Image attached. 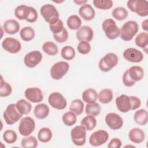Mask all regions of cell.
<instances>
[{"instance_id":"42","label":"cell","mask_w":148,"mask_h":148,"mask_svg":"<svg viewBox=\"0 0 148 148\" xmlns=\"http://www.w3.org/2000/svg\"><path fill=\"white\" fill-rule=\"evenodd\" d=\"M93 4L98 9L108 10L112 7L113 1L110 0H94Z\"/></svg>"},{"instance_id":"43","label":"cell","mask_w":148,"mask_h":148,"mask_svg":"<svg viewBox=\"0 0 148 148\" xmlns=\"http://www.w3.org/2000/svg\"><path fill=\"white\" fill-rule=\"evenodd\" d=\"M3 139L7 143H14L17 139V135L15 131L11 130H6L3 134Z\"/></svg>"},{"instance_id":"31","label":"cell","mask_w":148,"mask_h":148,"mask_svg":"<svg viewBox=\"0 0 148 148\" xmlns=\"http://www.w3.org/2000/svg\"><path fill=\"white\" fill-rule=\"evenodd\" d=\"M80 124L86 129V130L91 131L95 127L97 120L94 116L88 115L82 120Z\"/></svg>"},{"instance_id":"46","label":"cell","mask_w":148,"mask_h":148,"mask_svg":"<svg viewBox=\"0 0 148 148\" xmlns=\"http://www.w3.org/2000/svg\"><path fill=\"white\" fill-rule=\"evenodd\" d=\"M50 29L53 33V34H57L61 32L64 29V24L62 20H58L57 22L53 24H50L49 25Z\"/></svg>"},{"instance_id":"2","label":"cell","mask_w":148,"mask_h":148,"mask_svg":"<svg viewBox=\"0 0 148 148\" xmlns=\"http://www.w3.org/2000/svg\"><path fill=\"white\" fill-rule=\"evenodd\" d=\"M40 12L45 20L49 23L53 24L59 20V13L56 7L51 4H46L40 8Z\"/></svg>"},{"instance_id":"4","label":"cell","mask_w":148,"mask_h":148,"mask_svg":"<svg viewBox=\"0 0 148 148\" xmlns=\"http://www.w3.org/2000/svg\"><path fill=\"white\" fill-rule=\"evenodd\" d=\"M102 29L106 36L109 39H114L120 35V29L112 18L105 20L102 23Z\"/></svg>"},{"instance_id":"48","label":"cell","mask_w":148,"mask_h":148,"mask_svg":"<svg viewBox=\"0 0 148 148\" xmlns=\"http://www.w3.org/2000/svg\"><path fill=\"white\" fill-rule=\"evenodd\" d=\"M38 18V13L36 10L32 7L30 6V12L26 21L29 23H34Z\"/></svg>"},{"instance_id":"6","label":"cell","mask_w":148,"mask_h":148,"mask_svg":"<svg viewBox=\"0 0 148 148\" xmlns=\"http://www.w3.org/2000/svg\"><path fill=\"white\" fill-rule=\"evenodd\" d=\"M3 116L7 124L12 125L21 118L22 114L17 110L16 104L12 103L7 106Z\"/></svg>"},{"instance_id":"38","label":"cell","mask_w":148,"mask_h":148,"mask_svg":"<svg viewBox=\"0 0 148 148\" xmlns=\"http://www.w3.org/2000/svg\"><path fill=\"white\" fill-rule=\"evenodd\" d=\"M127 10L123 7H117L112 11V16L119 21L125 19L128 16Z\"/></svg>"},{"instance_id":"37","label":"cell","mask_w":148,"mask_h":148,"mask_svg":"<svg viewBox=\"0 0 148 148\" xmlns=\"http://www.w3.org/2000/svg\"><path fill=\"white\" fill-rule=\"evenodd\" d=\"M38 140L34 136H28L23 138L21 145L24 148H35L38 146Z\"/></svg>"},{"instance_id":"52","label":"cell","mask_w":148,"mask_h":148,"mask_svg":"<svg viewBox=\"0 0 148 148\" xmlns=\"http://www.w3.org/2000/svg\"><path fill=\"white\" fill-rule=\"evenodd\" d=\"M75 3H76V4L80 5H84V3L87 2V1H73Z\"/></svg>"},{"instance_id":"29","label":"cell","mask_w":148,"mask_h":148,"mask_svg":"<svg viewBox=\"0 0 148 148\" xmlns=\"http://www.w3.org/2000/svg\"><path fill=\"white\" fill-rule=\"evenodd\" d=\"M16 105L17 110L22 115H26L29 114L32 108L31 104L29 102L24 99H20L19 101H18Z\"/></svg>"},{"instance_id":"44","label":"cell","mask_w":148,"mask_h":148,"mask_svg":"<svg viewBox=\"0 0 148 148\" xmlns=\"http://www.w3.org/2000/svg\"><path fill=\"white\" fill-rule=\"evenodd\" d=\"M77 51L82 54H87L91 50V45L86 41H80L77 46Z\"/></svg>"},{"instance_id":"49","label":"cell","mask_w":148,"mask_h":148,"mask_svg":"<svg viewBox=\"0 0 148 148\" xmlns=\"http://www.w3.org/2000/svg\"><path fill=\"white\" fill-rule=\"evenodd\" d=\"M121 141L118 138H113L108 144V148H119L121 146Z\"/></svg>"},{"instance_id":"17","label":"cell","mask_w":148,"mask_h":148,"mask_svg":"<svg viewBox=\"0 0 148 148\" xmlns=\"http://www.w3.org/2000/svg\"><path fill=\"white\" fill-rule=\"evenodd\" d=\"M24 94L26 98L33 103L40 102L43 99L42 91L38 87L28 88L25 91Z\"/></svg>"},{"instance_id":"10","label":"cell","mask_w":148,"mask_h":148,"mask_svg":"<svg viewBox=\"0 0 148 148\" xmlns=\"http://www.w3.org/2000/svg\"><path fill=\"white\" fill-rule=\"evenodd\" d=\"M48 101L52 108L58 110L65 109L67 105L65 98L61 94L58 92L51 93L49 97Z\"/></svg>"},{"instance_id":"14","label":"cell","mask_w":148,"mask_h":148,"mask_svg":"<svg viewBox=\"0 0 148 148\" xmlns=\"http://www.w3.org/2000/svg\"><path fill=\"white\" fill-rule=\"evenodd\" d=\"M116 105L117 109L122 113H127L132 110V100L131 96L121 94L116 99Z\"/></svg>"},{"instance_id":"45","label":"cell","mask_w":148,"mask_h":148,"mask_svg":"<svg viewBox=\"0 0 148 148\" xmlns=\"http://www.w3.org/2000/svg\"><path fill=\"white\" fill-rule=\"evenodd\" d=\"M54 40L58 43H64L67 40L68 38V32L66 29H64L57 34H53Z\"/></svg>"},{"instance_id":"39","label":"cell","mask_w":148,"mask_h":148,"mask_svg":"<svg viewBox=\"0 0 148 148\" xmlns=\"http://www.w3.org/2000/svg\"><path fill=\"white\" fill-rule=\"evenodd\" d=\"M62 121L66 126H72L77 121L76 114L72 112H68L62 115Z\"/></svg>"},{"instance_id":"28","label":"cell","mask_w":148,"mask_h":148,"mask_svg":"<svg viewBox=\"0 0 148 148\" xmlns=\"http://www.w3.org/2000/svg\"><path fill=\"white\" fill-rule=\"evenodd\" d=\"M135 42L138 47L145 49L147 53V47L148 45V34L146 32H142L139 33L135 39Z\"/></svg>"},{"instance_id":"50","label":"cell","mask_w":148,"mask_h":148,"mask_svg":"<svg viewBox=\"0 0 148 148\" xmlns=\"http://www.w3.org/2000/svg\"><path fill=\"white\" fill-rule=\"evenodd\" d=\"M131 98L132 100V110H135L139 108L141 105L140 99L134 96H131Z\"/></svg>"},{"instance_id":"27","label":"cell","mask_w":148,"mask_h":148,"mask_svg":"<svg viewBox=\"0 0 148 148\" xmlns=\"http://www.w3.org/2000/svg\"><path fill=\"white\" fill-rule=\"evenodd\" d=\"M98 98L99 102L102 103H109L113 99V91L109 88L103 89L99 92Z\"/></svg>"},{"instance_id":"26","label":"cell","mask_w":148,"mask_h":148,"mask_svg":"<svg viewBox=\"0 0 148 148\" xmlns=\"http://www.w3.org/2000/svg\"><path fill=\"white\" fill-rule=\"evenodd\" d=\"M30 12V6L25 5L18 6L14 10L15 16L19 20H27Z\"/></svg>"},{"instance_id":"19","label":"cell","mask_w":148,"mask_h":148,"mask_svg":"<svg viewBox=\"0 0 148 148\" xmlns=\"http://www.w3.org/2000/svg\"><path fill=\"white\" fill-rule=\"evenodd\" d=\"M79 14L83 20L90 21L94 18L95 12L90 4H84L79 9Z\"/></svg>"},{"instance_id":"35","label":"cell","mask_w":148,"mask_h":148,"mask_svg":"<svg viewBox=\"0 0 148 148\" xmlns=\"http://www.w3.org/2000/svg\"><path fill=\"white\" fill-rule=\"evenodd\" d=\"M101 112V106L96 102L92 103H87L86 106V113L87 115L97 116Z\"/></svg>"},{"instance_id":"5","label":"cell","mask_w":148,"mask_h":148,"mask_svg":"<svg viewBox=\"0 0 148 148\" xmlns=\"http://www.w3.org/2000/svg\"><path fill=\"white\" fill-rule=\"evenodd\" d=\"M118 61L116 54L109 53L100 60L98 64L99 68L102 72H108L117 64Z\"/></svg>"},{"instance_id":"51","label":"cell","mask_w":148,"mask_h":148,"mask_svg":"<svg viewBox=\"0 0 148 148\" xmlns=\"http://www.w3.org/2000/svg\"><path fill=\"white\" fill-rule=\"evenodd\" d=\"M142 26L143 29L145 30L146 31H147V20H145L142 22Z\"/></svg>"},{"instance_id":"12","label":"cell","mask_w":148,"mask_h":148,"mask_svg":"<svg viewBox=\"0 0 148 148\" xmlns=\"http://www.w3.org/2000/svg\"><path fill=\"white\" fill-rule=\"evenodd\" d=\"M2 48L10 53H17L21 49L20 42L16 39L10 37L5 38L2 42Z\"/></svg>"},{"instance_id":"16","label":"cell","mask_w":148,"mask_h":148,"mask_svg":"<svg viewBox=\"0 0 148 148\" xmlns=\"http://www.w3.org/2000/svg\"><path fill=\"white\" fill-rule=\"evenodd\" d=\"M124 58L131 62H140L143 59V53L135 48L127 49L123 54Z\"/></svg>"},{"instance_id":"18","label":"cell","mask_w":148,"mask_h":148,"mask_svg":"<svg viewBox=\"0 0 148 148\" xmlns=\"http://www.w3.org/2000/svg\"><path fill=\"white\" fill-rule=\"evenodd\" d=\"M93 31L92 28L87 25H84L80 28L76 32V36L77 40L80 41L90 42L93 38Z\"/></svg>"},{"instance_id":"13","label":"cell","mask_w":148,"mask_h":148,"mask_svg":"<svg viewBox=\"0 0 148 148\" xmlns=\"http://www.w3.org/2000/svg\"><path fill=\"white\" fill-rule=\"evenodd\" d=\"M105 120L108 126L113 130H119L123 125V120L122 117L115 113H108L106 116Z\"/></svg>"},{"instance_id":"32","label":"cell","mask_w":148,"mask_h":148,"mask_svg":"<svg viewBox=\"0 0 148 148\" xmlns=\"http://www.w3.org/2000/svg\"><path fill=\"white\" fill-rule=\"evenodd\" d=\"M84 103L80 99H75L71 103L69 110L76 115H80L83 112Z\"/></svg>"},{"instance_id":"41","label":"cell","mask_w":148,"mask_h":148,"mask_svg":"<svg viewBox=\"0 0 148 148\" xmlns=\"http://www.w3.org/2000/svg\"><path fill=\"white\" fill-rule=\"evenodd\" d=\"M12 91V88L9 83L5 82L1 76V87H0V96L1 97H6L10 95Z\"/></svg>"},{"instance_id":"33","label":"cell","mask_w":148,"mask_h":148,"mask_svg":"<svg viewBox=\"0 0 148 148\" xmlns=\"http://www.w3.org/2000/svg\"><path fill=\"white\" fill-rule=\"evenodd\" d=\"M20 35L22 40L28 42L34 39L35 36V31L31 27H25L21 29Z\"/></svg>"},{"instance_id":"25","label":"cell","mask_w":148,"mask_h":148,"mask_svg":"<svg viewBox=\"0 0 148 148\" xmlns=\"http://www.w3.org/2000/svg\"><path fill=\"white\" fill-rule=\"evenodd\" d=\"M82 99L87 103H94L98 98V94L95 90L93 88H88L82 93Z\"/></svg>"},{"instance_id":"21","label":"cell","mask_w":148,"mask_h":148,"mask_svg":"<svg viewBox=\"0 0 148 148\" xmlns=\"http://www.w3.org/2000/svg\"><path fill=\"white\" fill-rule=\"evenodd\" d=\"M20 24L15 20L9 19L6 20L3 25L4 31L8 34L13 35L18 32L20 30Z\"/></svg>"},{"instance_id":"34","label":"cell","mask_w":148,"mask_h":148,"mask_svg":"<svg viewBox=\"0 0 148 148\" xmlns=\"http://www.w3.org/2000/svg\"><path fill=\"white\" fill-rule=\"evenodd\" d=\"M43 51L48 55L54 56L58 52V49L57 45L52 42H46L42 46Z\"/></svg>"},{"instance_id":"15","label":"cell","mask_w":148,"mask_h":148,"mask_svg":"<svg viewBox=\"0 0 148 148\" xmlns=\"http://www.w3.org/2000/svg\"><path fill=\"white\" fill-rule=\"evenodd\" d=\"M42 54L37 50H34L27 53L24 58L25 65L28 68L36 66L42 61Z\"/></svg>"},{"instance_id":"20","label":"cell","mask_w":148,"mask_h":148,"mask_svg":"<svg viewBox=\"0 0 148 148\" xmlns=\"http://www.w3.org/2000/svg\"><path fill=\"white\" fill-rule=\"evenodd\" d=\"M129 139L134 143H140L144 141L145 135L143 130L138 128H134L131 129L128 134Z\"/></svg>"},{"instance_id":"22","label":"cell","mask_w":148,"mask_h":148,"mask_svg":"<svg viewBox=\"0 0 148 148\" xmlns=\"http://www.w3.org/2000/svg\"><path fill=\"white\" fill-rule=\"evenodd\" d=\"M128 76L134 82L140 81L144 76L143 69L139 66H132L128 69Z\"/></svg>"},{"instance_id":"3","label":"cell","mask_w":148,"mask_h":148,"mask_svg":"<svg viewBox=\"0 0 148 148\" xmlns=\"http://www.w3.org/2000/svg\"><path fill=\"white\" fill-rule=\"evenodd\" d=\"M127 7L138 16L145 17L148 15V2L145 0H129Z\"/></svg>"},{"instance_id":"30","label":"cell","mask_w":148,"mask_h":148,"mask_svg":"<svg viewBox=\"0 0 148 148\" xmlns=\"http://www.w3.org/2000/svg\"><path fill=\"white\" fill-rule=\"evenodd\" d=\"M38 138L41 142L46 143L49 142L52 138V132L47 127L42 128L38 134Z\"/></svg>"},{"instance_id":"1","label":"cell","mask_w":148,"mask_h":148,"mask_svg":"<svg viewBox=\"0 0 148 148\" xmlns=\"http://www.w3.org/2000/svg\"><path fill=\"white\" fill-rule=\"evenodd\" d=\"M138 29L139 25L136 21H127L120 30V38L124 41H130L137 34Z\"/></svg>"},{"instance_id":"23","label":"cell","mask_w":148,"mask_h":148,"mask_svg":"<svg viewBox=\"0 0 148 148\" xmlns=\"http://www.w3.org/2000/svg\"><path fill=\"white\" fill-rule=\"evenodd\" d=\"M50 109L47 105L45 103H39L35 106L34 113L35 116L39 119H44L47 117L49 114Z\"/></svg>"},{"instance_id":"7","label":"cell","mask_w":148,"mask_h":148,"mask_svg":"<svg viewBox=\"0 0 148 148\" xmlns=\"http://www.w3.org/2000/svg\"><path fill=\"white\" fill-rule=\"evenodd\" d=\"M72 142L76 146H83L86 143V129L81 125H77L71 131Z\"/></svg>"},{"instance_id":"24","label":"cell","mask_w":148,"mask_h":148,"mask_svg":"<svg viewBox=\"0 0 148 148\" xmlns=\"http://www.w3.org/2000/svg\"><path fill=\"white\" fill-rule=\"evenodd\" d=\"M134 119L138 125H146L148 120L147 112L145 109H140L136 111L134 115Z\"/></svg>"},{"instance_id":"11","label":"cell","mask_w":148,"mask_h":148,"mask_svg":"<svg viewBox=\"0 0 148 148\" xmlns=\"http://www.w3.org/2000/svg\"><path fill=\"white\" fill-rule=\"evenodd\" d=\"M108 139V133L106 131L100 130L91 135L89 138V142L92 146H99L105 143Z\"/></svg>"},{"instance_id":"40","label":"cell","mask_w":148,"mask_h":148,"mask_svg":"<svg viewBox=\"0 0 148 148\" xmlns=\"http://www.w3.org/2000/svg\"><path fill=\"white\" fill-rule=\"evenodd\" d=\"M61 56L65 60H72L75 56V51L72 47L66 46L61 49Z\"/></svg>"},{"instance_id":"36","label":"cell","mask_w":148,"mask_h":148,"mask_svg":"<svg viewBox=\"0 0 148 148\" xmlns=\"http://www.w3.org/2000/svg\"><path fill=\"white\" fill-rule=\"evenodd\" d=\"M81 25L82 20L77 15H72L67 20V25L71 29H78Z\"/></svg>"},{"instance_id":"8","label":"cell","mask_w":148,"mask_h":148,"mask_svg":"<svg viewBox=\"0 0 148 148\" xmlns=\"http://www.w3.org/2000/svg\"><path fill=\"white\" fill-rule=\"evenodd\" d=\"M69 64L65 61H60L54 64L50 69V76L54 80H60L68 72Z\"/></svg>"},{"instance_id":"9","label":"cell","mask_w":148,"mask_h":148,"mask_svg":"<svg viewBox=\"0 0 148 148\" xmlns=\"http://www.w3.org/2000/svg\"><path fill=\"white\" fill-rule=\"evenodd\" d=\"M35 128V123L33 119L27 116L20 120L18 131L23 136H28Z\"/></svg>"},{"instance_id":"47","label":"cell","mask_w":148,"mask_h":148,"mask_svg":"<svg viewBox=\"0 0 148 148\" xmlns=\"http://www.w3.org/2000/svg\"><path fill=\"white\" fill-rule=\"evenodd\" d=\"M123 82L127 87H131L135 84V82L130 79L128 73V69L125 71L123 76Z\"/></svg>"}]
</instances>
